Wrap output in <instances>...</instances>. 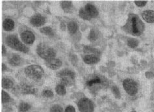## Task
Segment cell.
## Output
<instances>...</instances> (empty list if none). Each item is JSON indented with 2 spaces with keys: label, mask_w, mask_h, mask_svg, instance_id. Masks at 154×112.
Listing matches in <instances>:
<instances>
[{
  "label": "cell",
  "mask_w": 154,
  "mask_h": 112,
  "mask_svg": "<svg viewBox=\"0 0 154 112\" xmlns=\"http://www.w3.org/2000/svg\"><path fill=\"white\" fill-rule=\"evenodd\" d=\"M6 42L10 47L13 48V49L21 51L22 52L26 53L28 52V48L26 46L24 45L22 43L19 41V40L17 38L13 36V35H10L7 37Z\"/></svg>",
  "instance_id": "obj_4"
},
{
  "label": "cell",
  "mask_w": 154,
  "mask_h": 112,
  "mask_svg": "<svg viewBox=\"0 0 154 112\" xmlns=\"http://www.w3.org/2000/svg\"><path fill=\"white\" fill-rule=\"evenodd\" d=\"M21 61V57H20L19 55L15 54L12 55V57L11 58V59H10L9 63L10 64L13 66H18L20 64Z\"/></svg>",
  "instance_id": "obj_15"
},
{
  "label": "cell",
  "mask_w": 154,
  "mask_h": 112,
  "mask_svg": "<svg viewBox=\"0 0 154 112\" xmlns=\"http://www.w3.org/2000/svg\"><path fill=\"white\" fill-rule=\"evenodd\" d=\"M47 67L53 70H57L62 65V62L60 59L54 58V59H52L47 61Z\"/></svg>",
  "instance_id": "obj_9"
},
{
  "label": "cell",
  "mask_w": 154,
  "mask_h": 112,
  "mask_svg": "<svg viewBox=\"0 0 154 112\" xmlns=\"http://www.w3.org/2000/svg\"><path fill=\"white\" fill-rule=\"evenodd\" d=\"M64 112H75V110L74 107L72 106H69L66 108Z\"/></svg>",
  "instance_id": "obj_30"
},
{
  "label": "cell",
  "mask_w": 154,
  "mask_h": 112,
  "mask_svg": "<svg viewBox=\"0 0 154 112\" xmlns=\"http://www.w3.org/2000/svg\"><path fill=\"white\" fill-rule=\"evenodd\" d=\"M133 112H135V111H133Z\"/></svg>",
  "instance_id": "obj_34"
},
{
  "label": "cell",
  "mask_w": 154,
  "mask_h": 112,
  "mask_svg": "<svg viewBox=\"0 0 154 112\" xmlns=\"http://www.w3.org/2000/svg\"><path fill=\"white\" fill-rule=\"evenodd\" d=\"M71 5L72 3L70 1H63L61 3V7H62V9H68V8H70V7H71Z\"/></svg>",
  "instance_id": "obj_27"
},
{
  "label": "cell",
  "mask_w": 154,
  "mask_h": 112,
  "mask_svg": "<svg viewBox=\"0 0 154 112\" xmlns=\"http://www.w3.org/2000/svg\"><path fill=\"white\" fill-rule=\"evenodd\" d=\"M142 16L143 19L146 22L148 23H153L154 22V11L151 10H148L142 12Z\"/></svg>",
  "instance_id": "obj_10"
},
{
  "label": "cell",
  "mask_w": 154,
  "mask_h": 112,
  "mask_svg": "<svg viewBox=\"0 0 154 112\" xmlns=\"http://www.w3.org/2000/svg\"><path fill=\"white\" fill-rule=\"evenodd\" d=\"M112 89H113V93H114L115 95V96H117V98L119 97V96H120V93H119V91H118V89L115 86V87H113Z\"/></svg>",
  "instance_id": "obj_29"
},
{
  "label": "cell",
  "mask_w": 154,
  "mask_h": 112,
  "mask_svg": "<svg viewBox=\"0 0 154 112\" xmlns=\"http://www.w3.org/2000/svg\"><path fill=\"white\" fill-rule=\"evenodd\" d=\"M26 75L33 80H39L44 74L42 68L39 65H30L25 70Z\"/></svg>",
  "instance_id": "obj_3"
},
{
  "label": "cell",
  "mask_w": 154,
  "mask_h": 112,
  "mask_svg": "<svg viewBox=\"0 0 154 112\" xmlns=\"http://www.w3.org/2000/svg\"><path fill=\"white\" fill-rule=\"evenodd\" d=\"M19 109L22 112H26L30 109V106L28 104L22 102L20 104Z\"/></svg>",
  "instance_id": "obj_22"
},
{
  "label": "cell",
  "mask_w": 154,
  "mask_h": 112,
  "mask_svg": "<svg viewBox=\"0 0 154 112\" xmlns=\"http://www.w3.org/2000/svg\"><path fill=\"white\" fill-rule=\"evenodd\" d=\"M62 108L59 105L53 106L50 109V112H62Z\"/></svg>",
  "instance_id": "obj_24"
},
{
  "label": "cell",
  "mask_w": 154,
  "mask_h": 112,
  "mask_svg": "<svg viewBox=\"0 0 154 112\" xmlns=\"http://www.w3.org/2000/svg\"><path fill=\"white\" fill-rule=\"evenodd\" d=\"M12 81L8 78H3V81H2V85H3V87L4 89H9L11 88L12 87Z\"/></svg>",
  "instance_id": "obj_17"
},
{
  "label": "cell",
  "mask_w": 154,
  "mask_h": 112,
  "mask_svg": "<svg viewBox=\"0 0 154 112\" xmlns=\"http://www.w3.org/2000/svg\"><path fill=\"white\" fill-rule=\"evenodd\" d=\"M37 51L40 57L47 61L55 58V53L54 50L45 44H40L38 46Z\"/></svg>",
  "instance_id": "obj_2"
},
{
  "label": "cell",
  "mask_w": 154,
  "mask_h": 112,
  "mask_svg": "<svg viewBox=\"0 0 154 112\" xmlns=\"http://www.w3.org/2000/svg\"><path fill=\"white\" fill-rule=\"evenodd\" d=\"M2 102L7 103L10 100V96L7 94L5 91H2Z\"/></svg>",
  "instance_id": "obj_23"
},
{
  "label": "cell",
  "mask_w": 154,
  "mask_h": 112,
  "mask_svg": "<svg viewBox=\"0 0 154 112\" xmlns=\"http://www.w3.org/2000/svg\"><path fill=\"white\" fill-rule=\"evenodd\" d=\"M45 22H46L45 21V18L40 14L34 15L31 19V24L33 25H34V26L37 27H39L41 26L42 25H44Z\"/></svg>",
  "instance_id": "obj_8"
},
{
  "label": "cell",
  "mask_w": 154,
  "mask_h": 112,
  "mask_svg": "<svg viewBox=\"0 0 154 112\" xmlns=\"http://www.w3.org/2000/svg\"><path fill=\"white\" fill-rule=\"evenodd\" d=\"M89 39L90 40H95L96 39V35L95 32L94 31H90V33L89 35Z\"/></svg>",
  "instance_id": "obj_28"
},
{
  "label": "cell",
  "mask_w": 154,
  "mask_h": 112,
  "mask_svg": "<svg viewBox=\"0 0 154 112\" xmlns=\"http://www.w3.org/2000/svg\"><path fill=\"white\" fill-rule=\"evenodd\" d=\"M123 85L127 93L130 95H134L137 93V85L132 79H126L123 82Z\"/></svg>",
  "instance_id": "obj_5"
},
{
  "label": "cell",
  "mask_w": 154,
  "mask_h": 112,
  "mask_svg": "<svg viewBox=\"0 0 154 112\" xmlns=\"http://www.w3.org/2000/svg\"><path fill=\"white\" fill-rule=\"evenodd\" d=\"M144 29L145 25L139 18L135 14H131L126 25V31L135 35H140L142 33Z\"/></svg>",
  "instance_id": "obj_1"
},
{
  "label": "cell",
  "mask_w": 154,
  "mask_h": 112,
  "mask_svg": "<svg viewBox=\"0 0 154 112\" xmlns=\"http://www.w3.org/2000/svg\"><path fill=\"white\" fill-rule=\"evenodd\" d=\"M43 96H45V97L51 98V97H52L53 96H54V93H53L52 91L46 90V91H44V92H43Z\"/></svg>",
  "instance_id": "obj_26"
},
{
  "label": "cell",
  "mask_w": 154,
  "mask_h": 112,
  "mask_svg": "<svg viewBox=\"0 0 154 112\" xmlns=\"http://www.w3.org/2000/svg\"><path fill=\"white\" fill-rule=\"evenodd\" d=\"M68 29H69V31L70 33L74 34L77 31V25L76 23L74 22H69V24H68Z\"/></svg>",
  "instance_id": "obj_16"
},
{
  "label": "cell",
  "mask_w": 154,
  "mask_h": 112,
  "mask_svg": "<svg viewBox=\"0 0 154 112\" xmlns=\"http://www.w3.org/2000/svg\"><path fill=\"white\" fill-rule=\"evenodd\" d=\"M3 29L5 30V31H11L12 29H13V28L14 27V22H13V20L9 18L5 19L4 20L3 24Z\"/></svg>",
  "instance_id": "obj_14"
},
{
  "label": "cell",
  "mask_w": 154,
  "mask_h": 112,
  "mask_svg": "<svg viewBox=\"0 0 154 112\" xmlns=\"http://www.w3.org/2000/svg\"><path fill=\"white\" fill-rule=\"evenodd\" d=\"M79 16H80L81 18H82L84 19V20H90V19L92 18L89 16V14L87 13V11H85V8L84 9H80V11H79Z\"/></svg>",
  "instance_id": "obj_19"
},
{
  "label": "cell",
  "mask_w": 154,
  "mask_h": 112,
  "mask_svg": "<svg viewBox=\"0 0 154 112\" xmlns=\"http://www.w3.org/2000/svg\"><path fill=\"white\" fill-rule=\"evenodd\" d=\"M78 108L80 112H93L94 106L91 101L87 98H83L78 102Z\"/></svg>",
  "instance_id": "obj_6"
},
{
  "label": "cell",
  "mask_w": 154,
  "mask_h": 112,
  "mask_svg": "<svg viewBox=\"0 0 154 112\" xmlns=\"http://www.w3.org/2000/svg\"><path fill=\"white\" fill-rule=\"evenodd\" d=\"M22 39L27 44H31L35 40V35L32 32L29 31H25L21 35Z\"/></svg>",
  "instance_id": "obj_7"
},
{
  "label": "cell",
  "mask_w": 154,
  "mask_h": 112,
  "mask_svg": "<svg viewBox=\"0 0 154 112\" xmlns=\"http://www.w3.org/2000/svg\"><path fill=\"white\" fill-rule=\"evenodd\" d=\"M2 49H3V54L5 55L6 53V49H5V46H3Z\"/></svg>",
  "instance_id": "obj_32"
},
{
  "label": "cell",
  "mask_w": 154,
  "mask_h": 112,
  "mask_svg": "<svg viewBox=\"0 0 154 112\" xmlns=\"http://www.w3.org/2000/svg\"><path fill=\"white\" fill-rule=\"evenodd\" d=\"M55 91H56V92L58 95H64L66 93V91L64 85H62V84H59V85H58L56 87V88H55Z\"/></svg>",
  "instance_id": "obj_18"
},
{
  "label": "cell",
  "mask_w": 154,
  "mask_h": 112,
  "mask_svg": "<svg viewBox=\"0 0 154 112\" xmlns=\"http://www.w3.org/2000/svg\"><path fill=\"white\" fill-rule=\"evenodd\" d=\"M136 5H137L138 7H144L146 5V4L147 2L146 1H135V2Z\"/></svg>",
  "instance_id": "obj_31"
},
{
  "label": "cell",
  "mask_w": 154,
  "mask_h": 112,
  "mask_svg": "<svg viewBox=\"0 0 154 112\" xmlns=\"http://www.w3.org/2000/svg\"><path fill=\"white\" fill-rule=\"evenodd\" d=\"M83 60L87 64H94V63H96L99 61L100 59L97 56L94 55H87L85 56Z\"/></svg>",
  "instance_id": "obj_13"
},
{
  "label": "cell",
  "mask_w": 154,
  "mask_h": 112,
  "mask_svg": "<svg viewBox=\"0 0 154 112\" xmlns=\"http://www.w3.org/2000/svg\"><path fill=\"white\" fill-rule=\"evenodd\" d=\"M6 69V66L5 64H3V71H5Z\"/></svg>",
  "instance_id": "obj_33"
},
{
  "label": "cell",
  "mask_w": 154,
  "mask_h": 112,
  "mask_svg": "<svg viewBox=\"0 0 154 112\" xmlns=\"http://www.w3.org/2000/svg\"><path fill=\"white\" fill-rule=\"evenodd\" d=\"M85 9L91 18H96L98 15V11L96 8L91 4H87L85 7Z\"/></svg>",
  "instance_id": "obj_11"
},
{
  "label": "cell",
  "mask_w": 154,
  "mask_h": 112,
  "mask_svg": "<svg viewBox=\"0 0 154 112\" xmlns=\"http://www.w3.org/2000/svg\"><path fill=\"white\" fill-rule=\"evenodd\" d=\"M74 76H75L74 72L69 70H62V72H60L58 74V76H59V77H60L61 78H64L69 80L74 79Z\"/></svg>",
  "instance_id": "obj_12"
},
{
  "label": "cell",
  "mask_w": 154,
  "mask_h": 112,
  "mask_svg": "<svg viewBox=\"0 0 154 112\" xmlns=\"http://www.w3.org/2000/svg\"><path fill=\"white\" fill-rule=\"evenodd\" d=\"M40 32L43 34H45L46 35H54V32H53V30L51 27H44L40 29Z\"/></svg>",
  "instance_id": "obj_20"
},
{
  "label": "cell",
  "mask_w": 154,
  "mask_h": 112,
  "mask_svg": "<svg viewBox=\"0 0 154 112\" xmlns=\"http://www.w3.org/2000/svg\"><path fill=\"white\" fill-rule=\"evenodd\" d=\"M100 78H96L94 79H93V80H90L89 81H87V85H89V86H92L94 85V84H96V83H100Z\"/></svg>",
  "instance_id": "obj_25"
},
{
  "label": "cell",
  "mask_w": 154,
  "mask_h": 112,
  "mask_svg": "<svg viewBox=\"0 0 154 112\" xmlns=\"http://www.w3.org/2000/svg\"><path fill=\"white\" fill-rule=\"evenodd\" d=\"M138 42L137 39H130L128 40V45L129 46L132 48H136L138 46Z\"/></svg>",
  "instance_id": "obj_21"
}]
</instances>
